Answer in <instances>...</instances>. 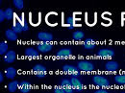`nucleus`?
Segmentation results:
<instances>
[{"mask_svg":"<svg viewBox=\"0 0 125 93\" xmlns=\"http://www.w3.org/2000/svg\"><path fill=\"white\" fill-rule=\"evenodd\" d=\"M93 82L94 83V84L102 88H106L110 86V81L103 75H94L93 77Z\"/></svg>","mask_w":125,"mask_h":93,"instance_id":"nucleus-1","label":"nucleus"},{"mask_svg":"<svg viewBox=\"0 0 125 93\" xmlns=\"http://www.w3.org/2000/svg\"><path fill=\"white\" fill-rule=\"evenodd\" d=\"M77 67L83 72H92L94 70V64L89 61H80L77 62Z\"/></svg>","mask_w":125,"mask_h":93,"instance_id":"nucleus-2","label":"nucleus"},{"mask_svg":"<svg viewBox=\"0 0 125 93\" xmlns=\"http://www.w3.org/2000/svg\"><path fill=\"white\" fill-rule=\"evenodd\" d=\"M33 73L38 78L42 79V78H44L46 76L47 71L45 66H43L42 64H37L33 67Z\"/></svg>","mask_w":125,"mask_h":93,"instance_id":"nucleus-3","label":"nucleus"},{"mask_svg":"<svg viewBox=\"0 0 125 93\" xmlns=\"http://www.w3.org/2000/svg\"><path fill=\"white\" fill-rule=\"evenodd\" d=\"M62 70L69 74L71 77H78L79 74H80V70H79L78 67L76 66H73V65H69V64H65L62 66Z\"/></svg>","mask_w":125,"mask_h":93,"instance_id":"nucleus-4","label":"nucleus"},{"mask_svg":"<svg viewBox=\"0 0 125 93\" xmlns=\"http://www.w3.org/2000/svg\"><path fill=\"white\" fill-rule=\"evenodd\" d=\"M115 55V51L113 49H109V48H103L97 51V57L99 58H103V59H109L114 57Z\"/></svg>","mask_w":125,"mask_h":93,"instance_id":"nucleus-5","label":"nucleus"},{"mask_svg":"<svg viewBox=\"0 0 125 93\" xmlns=\"http://www.w3.org/2000/svg\"><path fill=\"white\" fill-rule=\"evenodd\" d=\"M57 58L60 59H66V58H70L72 57V50L70 48H62L61 50H59L56 54Z\"/></svg>","mask_w":125,"mask_h":93,"instance_id":"nucleus-6","label":"nucleus"},{"mask_svg":"<svg viewBox=\"0 0 125 93\" xmlns=\"http://www.w3.org/2000/svg\"><path fill=\"white\" fill-rule=\"evenodd\" d=\"M38 51L41 52V53H47L49 51L52 50L53 45L50 43V42H43V41H41L40 43H38Z\"/></svg>","mask_w":125,"mask_h":93,"instance_id":"nucleus-7","label":"nucleus"},{"mask_svg":"<svg viewBox=\"0 0 125 93\" xmlns=\"http://www.w3.org/2000/svg\"><path fill=\"white\" fill-rule=\"evenodd\" d=\"M60 86L65 93H73V91H74V89L72 87V84H71V82L68 81V80H65V79L62 80Z\"/></svg>","mask_w":125,"mask_h":93,"instance_id":"nucleus-8","label":"nucleus"},{"mask_svg":"<svg viewBox=\"0 0 125 93\" xmlns=\"http://www.w3.org/2000/svg\"><path fill=\"white\" fill-rule=\"evenodd\" d=\"M38 38L43 42H51L53 40V35L50 33H46V32H39Z\"/></svg>","mask_w":125,"mask_h":93,"instance_id":"nucleus-9","label":"nucleus"},{"mask_svg":"<svg viewBox=\"0 0 125 93\" xmlns=\"http://www.w3.org/2000/svg\"><path fill=\"white\" fill-rule=\"evenodd\" d=\"M24 55L26 56V57H28V58H33V59H35V58H40V52L38 51V50H36V49H34L33 47H28V48H26L25 49V52H24Z\"/></svg>","mask_w":125,"mask_h":93,"instance_id":"nucleus-10","label":"nucleus"},{"mask_svg":"<svg viewBox=\"0 0 125 93\" xmlns=\"http://www.w3.org/2000/svg\"><path fill=\"white\" fill-rule=\"evenodd\" d=\"M16 54L14 50H10L8 51L5 55H4V62L6 63H12L16 61Z\"/></svg>","mask_w":125,"mask_h":93,"instance_id":"nucleus-11","label":"nucleus"},{"mask_svg":"<svg viewBox=\"0 0 125 93\" xmlns=\"http://www.w3.org/2000/svg\"><path fill=\"white\" fill-rule=\"evenodd\" d=\"M18 89L20 90L21 93H29L32 89V85L30 83L26 82V81H22L19 83V86Z\"/></svg>","mask_w":125,"mask_h":93,"instance_id":"nucleus-12","label":"nucleus"},{"mask_svg":"<svg viewBox=\"0 0 125 93\" xmlns=\"http://www.w3.org/2000/svg\"><path fill=\"white\" fill-rule=\"evenodd\" d=\"M70 82H71V84H72V87H73L74 90L80 91V90L83 89V87H84L83 84L81 83V81L77 77H72L71 80H70Z\"/></svg>","mask_w":125,"mask_h":93,"instance_id":"nucleus-13","label":"nucleus"},{"mask_svg":"<svg viewBox=\"0 0 125 93\" xmlns=\"http://www.w3.org/2000/svg\"><path fill=\"white\" fill-rule=\"evenodd\" d=\"M118 67H119L118 63L116 62H115V61H110V62H106V64H105V69L107 71H109V72L116 71L118 69Z\"/></svg>","mask_w":125,"mask_h":93,"instance_id":"nucleus-14","label":"nucleus"},{"mask_svg":"<svg viewBox=\"0 0 125 93\" xmlns=\"http://www.w3.org/2000/svg\"><path fill=\"white\" fill-rule=\"evenodd\" d=\"M83 45H84V48L87 49V50H92L95 48L96 46V43L94 41L93 38H86L83 42Z\"/></svg>","mask_w":125,"mask_h":93,"instance_id":"nucleus-15","label":"nucleus"},{"mask_svg":"<svg viewBox=\"0 0 125 93\" xmlns=\"http://www.w3.org/2000/svg\"><path fill=\"white\" fill-rule=\"evenodd\" d=\"M12 30H13L14 32H16V34L23 32V27H22V25H21V23H20V21H19V18H18V17H17L16 20L14 21V24H13Z\"/></svg>","mask_w":125,"mask_h":93,"instance_id":"nucleus-16","label":"nucleus"},{"mask_svg":"<svg viewBox=\"0 0 125 93\" xmlns=\"http://www.w3.org/2000/svg\"><path fill=\"white\" fill-rule=\"evenodd\" d=\"M5 36L7 37V39L9 40H12V41H15V40H17V34L16 32H14L12 29H8L5 32Z\"/></svg>","mask_w":125,"mask_h":93,"instance_id":"nucleus-17","label":"nucleus"},{"mask_svg":"<svg viewBox=\"0 0 125 93\" xmlns=\"http://www.w3.org/2000/svg\"><path fill=\"white\" fill-rule=\"evenodd\" d=\"M5 75H6V78H8L9 80H10V79L13 80L16 75V68H15V67H8V68L5 70Z\"/></svg>","mask_w":125,"mask_h":93,"instance_id":"nucleus-18","label":"nucleus"},{"mask_svg":"<svg viewBox=\"0 0 125 93\" xmlns=\"http://www.w3.org/2000/svg\"><path fill=\"white\" fill-rule=\"evenodd\" d=\"M84 37H85V34H84V32L81 31V30H76L73 33V35H72V38L75 41H81Z\"/></svg>","mask_w":125,"mask_h":93,"instance_id":"nucleus-19","label":"nucleus"},{"mask_svg":"<svg viewBox=\"0 0 125 93\" xmlns=\"http://www.w3.org/2000/svg\"><path fill=\"white\" fill-rule=\"evenodd\" d=\"M18 86H19V83L17 81H13L8 84V89L10 92H16Z\"/></svg>","mask_w":125,"mask_h":93,"instance_id":"nucleus-20","label":"nucleus"},{"mask_svg":"<svg viewBox=\"0 0 125 93\" xmlns=\"http://www.w3.org/2000/svg\"><path fill=\"white\" fill-rule=\"evenodd\" d=\"M5 16H6V19L8 20H12L15 16V13H14V10L12 8H8L6 9L5 11Z\"/></svg>","mask_w":125,"mask_h":93,"instance_id":"nucleus-21","label":"nucleus"},{"mask_svg":"<svg viewBox=\"0 0 125 93\" xmlns=\"http://www.w3.org/2000/svg\"><path fill=\"white\" fill-rule=\"evenodd\" d=\"M115 83L118 84H125V74H118L115 77Z\"/></svg>","mask_w":125,"mask_h":93,"instance_id":"nucleus-22","label":"nucleus"},{"mask_svg":"<svg viewBox=\"0 0 125 93\" xmlns=\"http://www.w3.org/2000/svg\"><path fill=\"white\" fill-rule=\"evenodd\" d=\"M8 52V44L6 41L0 42V55H5Z\"/></svg>","mask_w":125,"mask_h":93,"instance_id":"nucleus-23","label":"nucleus"},{"mask_svg":"<svg viewBox=\"0 0 125 93\" xmlns=\"http://www.w3.org/2000/svg\"><path fill=\"white\" fill-rule=\"evenodd\" d=\"M19 21H20V23H21V25H22V27H23V31H28V29H29V26H28V24H27V21L25 20V16L24 15H22L21 16V18H19Z\"/></svg>","mask_w":125,"mask_h":93,"instance_id":"nucleus-24","label":"nucleus"},{"mask_svg":"<svg viewBox=\"0 0 125 93\" xmlns=\"http://www.w3.org/2000/svg\"><path fill=\"white\" fill-rule=\"evenodd\" d=\"M14 5L16 9L21 10L24 6V1L23 0H14Z\"/></svg>","mask_w":125,"mask_h":93,"instance_id":"nucleus-25","label":"nucleus"},{"mask_svg":"<svg viewBox=\"0 0 125 93\" xmlns=\"http://www.w3.org/2000/svg\"><path fill=\"white\" fill-rule=\"evenodd\" d=\"M66 26H71V25H75V23H74V17L73 16H69V17H67V19H66Z\"/></svg>","mask_w":125,"mask_h":93,"instance_id":"nucleus-26","label":"nucleus"},{"mask_svg":"<svg viewBox=\"0 0 125 93\" xmlns=\"http://www.w3.org/2000/svg\"><path fill=\"white\" fill-rule=\"evenodd\" d=\"M6 19V16H5V11L0 10V22L2 23L4 20Z\"/></svg>","mask_w":125,"mask_h":93,"instance_id":"nucleus-27","label":"nucleus"},{"mask_svg":"<svg viewBox=\"0 0 125 93\" xmlns=\"http://www.w3.org/2000/svg\"><path fill=\"white\" fill-rule=\"evenodd\" d=\"M94 93H109V91H108L107 89H105V88H101V89H97V90H95Z\"/></svg>","mask_w":125,"mask_h":93,"instance_id":"nucleus-28","label":"nucleus"},{"mask_svg":"<svg viewBox=\"0 0 125 93\" xmlns=\"http://www.w3.org/2000/svg\"><path fill=\"white\" fill-rule=\"evenodd\" d=\"M54 93H65V92L62 90V88H61V86H60V87H56L54 89Z\"/></svg>","mask_w":125,"mask_h":93,"instance_id":"nucleus-29","label":"nucleus"},{"mask_svg":"<svg viewBox=\"0 0 125 93\" xmlns=\"http://www.w3.org/2000/svg\"><path fill=\"white\" fill-rule=\"evenodd\" d=\"M4 81V76L2 74V72H0V83H2Z\"/></svg>","mask_w":125,"mask_h":93,"instance_id":"nucleus-30","label":"nucleus"},{"mask_svg":"<svg viewBox=\"0 0 125 93\" xmlns=\"http://www.w3.org/2000/svg\"><path fill=\"white\" fill-rule=\"evenodd\" d=\"M74 26H75V25H71V26H67V29H68V30H72V29L74 28Z\"/></svg>","mask_w":125,"mask_h":93,"instance_id":"nucleus-31","label":"nucleus"}]
</instances>
